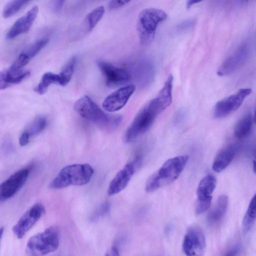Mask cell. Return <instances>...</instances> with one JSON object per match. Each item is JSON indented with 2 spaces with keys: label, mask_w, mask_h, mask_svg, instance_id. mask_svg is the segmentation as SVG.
<instances>
[{
  "label": "cell",
  "mask_w": 256,
  "mask_h": 256,
  "mask_svg": "<svg viewBox=\"0 0 256 256\" xmlns=\"http://www.w3.org/2000/svg\"><path fill=\"white\" fill-rule=\"evenodd\" d=\"M167 108L156 97L150 100L138 113L124 136L126 142L136 140L152 126L156 117Z\"/></svg>",
  "instance_id": "1"
},
{
  "label": "cell",
  "mask_w": 256,
  "mask_h": 256,
  "mask_svg": "<svg viewBox=\"0 0 256 256\" xmlns=\"http://www.w3.org/2000/svg\"><path fill=\"white\" fill-rule=\"evenodd\" d=\"M74 109L82 117L104 130L115 129L122 120L120 115L110 114L104 112L88 96L78 99L74 104Z\"/></svg>",
  "instance_id": "2"
},
{
  "label": "cell",
  "mask_w": 256,
  "mask_h": 256,
  "mask_svg": "<svg viewBox=\"0 0 256 256\" xmlns=\"http://www.w3.org/2000/svg\"><path fill=\"white\" fill-rule=\"evenodd\" d=\"M188 156L182 155L170 158L148 180L146 190L152 192L174 182L180 174L186 164Z\"/></svg>",
  "instance_id": "3"
},
{
  "label": "cell",
  "mask_w": 256,
  "mask_h": 256,
  "mask_svg": "<svg viewBox=\"0 0 256 256\" xmlns=\"http://www.w3.org/2000/svg\"><path fill=\"white\" fill-rule=\"evenodd\" d=\"M94 174L88 164H73L62 168L51 182L50 187L60 189L70 186H82L88 183Z\"/></svg>",
  "instance_id": "4"
},
{
  "label": "cell",
  "mask_w": 256,
  "mask_h": 256,
  "mask_svg": "<svg viewBox=\"0 0 256 256\" xmlns=\"http://www.w3.org/2000/svg\"><path fill=\"white\" fill-rule=\"evenodd\" d=\"M60 241L58 228L50 226L30 238L26 248V256H44L54 252L59 246Z\"/></svg>",
  "instance_id": "5"
},
{
  "label": "cell",
  "mask_w": 256,
  "mask_h": 256,
  "mask_svg": "<svg viewBox=\"0 0 256 256\" xmlns=\"http://www.w3.org/2000/svg\"><path fill=\"white\" fill-rule=\"evenodd\" d=\"M166 18V12L158 8H146L140 13L137 22V30L142 44L146 45L152 42L158 26Z\"/></svg>",
  "instance_id": "6"
},
{
  "label": "cell",
  "mask_w": 256,
  "mask_h": 256,
  "mask_svg": "<svg viewBox=\"0 0 256 256\" xmlns=\"http://www.w3.org/2000/svg\"><path fill=\"white\" fill-rule=\"evenodd\" d=\"M182 249L186 256H202L206 249L205 236L202 229L194 224L189 226L184 235Z\"/></svg>",
  "instance_id": "7"
},
{
  "label": "cell",
  "mask_w": 256,
  "mask_h": 256,
  "mask_svg": "<svg viewBox=\"0 0 256 256\" xmlns=\"http://www.w3.org/2000/svg\"><path fill=\"white\" fill-rule=\"evenodd\" d=\"M251 93L250 88H241L235 94L218 101L214 108V117L216 118H222L236 110Z\"/></svg>",
  "instance_id": "8"
},
{
  "label": "cell",
  "mask_w": 256,
  "mask_h": 256,
  "mask_svg": "<svg viewBox=\"0 0 256 256\" xmlns=\"http://www.w3.org/2000/svg\"><path fill=\"white\" fill-rule=\"evenodd\" d=\"M45 212L44 206L40 203L36 204L27 210L12 227V230L15 236L18 239L22 238Z\"/></svg>",
  "instance_id": "9"
},
{
  "label": "cell",
  "mask_w": 256,
  "mask_h": 256,
  "mask_svg": "<svg viewBox=\"0 0 256 256\" xmlns=\"http://www.w3.org/2000/svg\"><path fill=\"white\" fill-rule=\"evenodd\" d=\"M250 54L249 45L247 43L242 44L222 63L218 70V74L222 76L232 74L244 65Z\"/></svg>",
  "instance_id": "10"
},
{
  "label": "cell",
  "mask_w": 256,
  "mask_h": 256,
  "mask_svg": "<svg viewBox=\"0 0 256 256\" xmlns=\"http://www.w3.org/2000/svg\"><path fill=\"white\" fill-rule=\"evenodd\" d=\"M216 180L211 175L208 174L200 182L196 190L197 201L195 212L197 215L201 214L210 206L212 196L216 186Z\"/></svg>",
  "instance_id": "11"
},
{
  "label": "cell",
  "mask_w": 256,
  "mask_h": 256,
  "mask_svg": "<svg viewBox=\"0 0 256 256\" xmlns=\"http://www.w3.org/2000/svg\"><path fill=\"white\" fill-rule=\"evenodd\" d=\"M140 162V157L137 156L118 172L109 184L107 191L108 196L116 194L126 186Z\"/></svg>",
  "instance_id": "12"
},
{
  "label": "cell",
  "mask_w": 256,
  "mask_h": 256,
  "mask_svg": "<svg viewBox=\"0 0 256 256\" xmlns=\"http://www.w3.org/2000/svg\"><path fill=\"white\" fill-rule=\"evenodd\" d=\"M98 66L102 73L106 84L108 87H115L128 82L132 78L128 70L104 61H98Z\"/></svg>",
  "instance_id": "13"
},
{
  "label": "cell",
  "mask_w": 256,
  "mask_h": 256,
  "mask_svg": "<svg viewBox=\"0 0 256 256\" xmlns=\"http://www.w3.org/2000/svg\"><path fill=\"white\" fill-rule=\"evenodd\" d=\"M29 170L23 168L12 174L0 185L1 200L8 199L14 196L22 187L28 179Z\"/></svg>",
  "instance_id": "14"
},
{
  "label": "cell",
  "mask_w": 256,
  "mask_h": 256,
  "mask_svg": "<svg viewBox=\"0 0 256 256\" xmlns=\"http://www.w3.org/2000/svg\"><path fill=\"white\" fill-rule=\"evenodd\" d=\"M136 88L134 85L128 84L116 90L104 99L103 108L109 112L120 110L126 105Z\"/></svg>",
  "instance_id": "15"
},
{
  "label": "cell",
  "mask_w": 256,
  "mask_h": 256,
  "mask_svg": "<svg viewBox=\"0 0 256 256\" xmlns=\"http://www.w3.org/2000/svg\"><path fill=\"white\" fill-rule=\"evenodd\" d=\"M38 10V6H35L16 21L8 32L6 38L12 40L28 32L37 16Z\"/></svg>",
  "instance_id": "16"
},
{
  "label": "cell",
  "mask_w": 256,
  "mask_h": 256,
  "mask_svg": "<svg viewBox=\"0 0 256 256\" xmlns=\"http://www.w3.org/2000/svg\"><path fill=\"white\" fill-rule=\"evenodd\" d=\"M236 144H232L224 147L216 154L212 164V168L216 172L224 170L232 162L238 150Z\"/></svg>",
  "instance_id": "17"
},
{
  "label": "cell",
  "mask_w": 256,
  "mask_h": 256,
  "mask_svg": "<svg viewBox=\"0 0 256 256\" xmlns=\"http://www.w3.org/2000/svg\"><path fill=\"white\" fill-rule=\"evenodd\" d=\"M134 72L138 82L142 86L150 84L154 77V66L146 60H142L138 62Z\"/></svg>",
  "instance_id": "18"
},
{
  "label": "cell",
  "mask_w": 256,
  "mask_h": 256,
  "mask_svg": "<svg viewBox=\"0 0 256 256\" xmlns=\"http://www.w3.org/2000/svg\"><path fill=\"white\" fill-rule=\"evenodd\" d=\"M228 198L225 194L220 195L212 210L207 215L206 221L210 226L219 224L224 218L228 208Z\"/></svg>",
  "instance_id": "19"
},
{
  "label": "cell",
  "mask_w": 256,
  "mask_h": 256,
  "mask_svg": "<svg viewBox=\"0 0 256 256\" xmlns=\"http://www.w3.org/2000/svg\"><path fill=\"white\" fill-rule=\"evenodd\" d=\"M254 122L252 113L248 112L245 114L236 122L234 128V136L238 138H243L250 134Z\"/></svg>",
  "instance_id": "20"
},
{
  "label": "cell",
  "mask_w": 256,
  "mask_h": 256,
  "mask_svg": "<svg viewBox=\"0 0 256 256\" xmlns=\"http://www.w3.org/2000/svg\"><path fill=\"white\" fill-rule=\"evenodd\" d=\"M256 218V195L252 198L242 220V230L248 232L253 226Z\"/></svg>",
  "instance_id": "21"
},
{
  "label": "cell",
  "mask_w": 256,
  "mask_h": 256,
  "mask_svg": "<svg viewBox=\"0 0 256 256\" xmlns=\"http://www.w3.org/2000/svg\"><path fill=\"white\" fill-rule=\"evenodd\" d=\"M60 76L58 74L51 72L45 73L42 76L40 81L34 88V92L39 94H43L46 92L49 86L53 84L60 83Z\"/></svg>",
  "instance_id": "22"
},
{
  "label": "cell",
  "mask_w": 256,
  "mask_h": 256,
  "mask_svg": "<svg viewBox=\"0 0 256 256\" xmlns=\"http://www.w3.org/2000/svg\"><path fill=\"white\" fill-rule=\"evenodd\" d=\"M76 60V57L72 56L67 61L62 67L58 74L60 79L59 84L60 86H66L71 80L74 72Z\"/></svg>",
  "instance_id": "23"
},
{
  "label": "cell",
  "mask_w": 256,
  "mask_h": 256,
  "mask_svg": "<svg viewBox=\"0 0 256 256\" xmlns=\"http://www.w3.org/2000/svg\"><path fill=\"white\" fill-rule=\"evenodd\" d=\"M30 2L26 0H12L8 2L4 6L2 16L4 18H8L14 15Z\"/></svg>",
  "instance_id": "24"
},
{
  "label": "cell",
  "mask_w": 256,
  "mask_h": 256,
  "mask_svg": "<svg viewBox=\"0 0 256 256\" xmlns=\"http://www.w3.org/2000/svg\"><path fill=\"white\" fill-rule=\"evenodd\" d=\"M104 13V6L96 7L86 16V19L88 25V31H91L102 18Z\"/></svg>",
  "instance_id": "25"
},
{
  "label": "cell",
  "mask_w": 256,
  "mask_h": 256,
  "mask_svg": "<svg viewBox=\"0 0 256 256\" xmlns=\"http://www.w3.org/2000/svg\"><path fill=\"white\" fill-rule=\"evenodd\" d=\"M48 42V38L40 39L29 46L22 52L31 60L47 44Z\"/></svg>",
  "instance_id": "26"
},
{
  "label": "cell",
  "mask_w": 256,
  "mask_h": 256,
  "mask_svg": "<svg viewBox=\"0 0 256 256\" xmlns=\"http://www.w3.org/2000/svg\"><path fill=\"white\" fill-rule=\"evenodd\" d=\"M46 125V119L44 117H38L32 122L26 131L30 137L40 134L45 128Z\"/></svg>",
  "instance_id": "27"
},
{
  "label": "cell",
  "mask_w": 256,
  "mask_h": 256,
  "mask_svg": "<svg viewBox=\"0 0 256 256\" xmlns=\"http://www.w3.org/2000/svg\"><path fill=\"white\" fill-rule=\"evenodd\" d=\"M110 210V204L108 202H104L94 212L91 220L93 221L97 220L108 213Z\"/></svg>",
  "instance_id": "28"
},
{
  "label": "cell",
  "mask_w": 256,
  "mask_h": 256,
  "mask_svg": "<svg viewBox=\"0 0 256 256\" xmlns=\"http://www.w3.org/2000/svg\"><path fill=\"white\" fill-rule=\"evenodd\" d=\"M196 24V20L189 18L180 22L175 28V32L180 33L192 28Z\"/></svg>",
  "instance_id": "29"
},
{
  "label": "cell",
  "mask_w": 256,
  "mask_h": 256,
  "mask_svg": "<svg viewBox=\"0 0 256 256\" xmlns=\"http://www.w3.org/2000/svg\"><path fill=\"white\" fill-rule=\"evenodd\" d=\"M241 250L242 246L238 244L234 246L223 256H238Z\"/></svg>",
  "instance_id": "30"
},
{
  "label": "cell",
  "mask_w": 256,
  "mask_h": 256,
  "mask_svg": "<svg viewBox=\"0 0 256 256\" xmlns=\"http://www.w3.org/2000/svg\"><path fill=\"white\" fill-rule=\"evenodd\" d=\"M130 2L129 0H110L108 3V8L110 10H114L125 5Z\"/></svg>",
  "instance_id": "31"
},
{
  "label": "cell",
  "mask_w": 256,
  "mask_h": 256,
  "mask_svg": "<svg viewBox=\"0 0 256 256\" xmlns=\"http://www.w3.org/2000/svg\"><path fill=\"white\" fill-rule=\"evenodd\" d=\"M30 138V136L28 132L25 130L20 135L19 142L21 146H25L28 143Z\"/></svg>",
  "instance_id": "32"
},
{
  "label": "cell",
  "mask_w": 256,
  "mask_h": 256,
  "mask_svg": "<svg viewBox=\"0 0 256 256\" xmlns=\"http://www.w3.org/2000/svg\"><path fill=\"white\" fill-rule=\"evenodd\" d=\"M64 2V0L54 1L52 4V8L54 11L56 12H60L63 6Z\"/></svg>",
  "instance_id": "33"
},
{
  "label": "cell",
  "mask_w": 256,
  "mask_h": 256,
  "mask_svg": "<svg viewBox=\"0 0 256 256\" xmlns=\"http://www.w3.org/2000/svg\"><path fill=\"white\" fill-rule=\"evenodd\" d=\"M9 85L6 82L4 79V72H0V90L5 89L9 87Z\"/></svg>",
  "instance_id": "34"
},
{
  "label": "cell",
  "mask_w": 256,
  "mask_h": 256,
  "mask_svg": "<svg viewBox=\"0 0 256 256\" xmlns=\"http://www.w3.org/2000/svg\"><path fill=\"white\" fill-rule=\"evenodd\" d=\"M105 256H120V254L118 248L112 246L106 252Z\"/></svg>",
  "instance_id": "35"
},
{
  "label": "cell",
  "mask_w": 256,
  "mask_h": 256,
  "mask_svg": "<svg viewBox=\"0 0 256 256\" xmlns=\"http://www.w3.org/2000/svg\"><path fill=\"white\" fill-rule=\"evenodd\" d=\"M200 2H196L194 0H188L186 2V8L188 9L194 4L198 3Z\"/></svg>",
  "instance_id": "36"
},
{
  "label": "cell",
  "mask_w": 256,
  "mask_h": 256,
  "mask_svg": "<svg viewBox=\"0 0 256 256\" xmlns=\"http://www.w3.org/2000/svg\"><path fill=\"white\" fill-rule=\"evenodd\" d=\"M4 228L3 227H0V242L4 233Z\"/></svg>",
  "instance_id": "37"
},
{
  "label": "cell",
  "mask_w": 256,
  "mask_h": 256,
  "mask_svg": "<svg viewBox=\"0 0 256 256\" xmlns=\"http://www.w3.org/2000/svg\"><path fill=\"white\" fill-rule=\"evenodd\" d=\"M0 200H1L0 198Z\"/></svg>",
  "instance_id": "38"
}]
</instances>
